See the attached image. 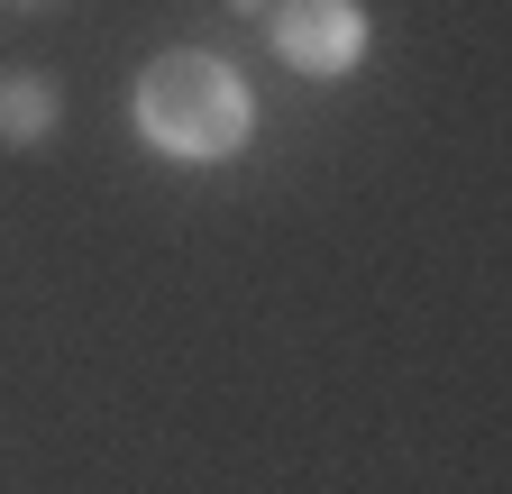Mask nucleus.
I'll return each mask as SVG.
<instances>
[{
	"label": "nucleus",
	"mask_w": 512,
	"mask_h": 494,
	"mask_svg": "<svg viewBox=\"0 0 512 494\" xmlns=\"http://www.w3.org/2000/svg\"><path fill=\"white\" fill-rule=\"evenodd\" d=\"M256 129V92L229 55H202V46H174L147 65L138 83V138L174 165H229Z\"/></svg>",
	"instance_id": "1"
},
{
	"label": "nucleus",
	"mask_w": 512,
	"mask_h": 494,
	"mask_svg": "<svg viewBox=\"0 0 512 494\" xmlns=\"http://www.w3.org/2000/svg\"><path fill=\"white\" fill-rule=\"evenodd\" d=\"M266 28H275V55L293 74H348L357 55H366V10L357 0H284V10H266Z\"/></svg>",
	"instance_id": "2"
},
{
	"label": "nucleus",
	"mask_w": 512,
	"mask_h": 494,
	"mask_svg": "<svg viewBox=\"0 0 512 494\" xmlns=\"http://www.w3.org/2000/svg\"><path fill=\"white\" fill-rule=\"evenodd\" d=\"M46 129H55V83H46V74L0 83V138H10V147H37Z\"/></svg>",
	"instance_id": "3"
}]
</instances>
